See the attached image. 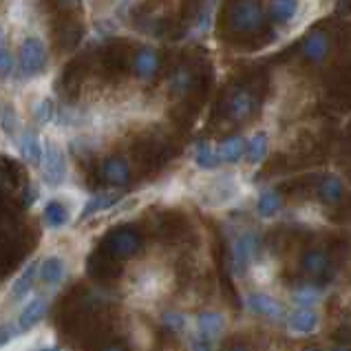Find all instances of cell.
I'll list each match as a JSON object with an SVG mask.
<instances>
[{
  "label": "cell",
  "instance_id": "cell-1",
  "mask_svg": "<svg viewBox=\"0 0 351 351\" xmlns=\"http://www.w3.org/2000/svg\"><path fill=\"white\" fill-rule=\"evenodd\" d=\"M316 0H265L267 25L278 34H292L312 14Z\"/></svg>",
  "mask_w": 351,
  "mask_h": 351
},
{
  "label": "cell",
  "instance_id": "cell-2",
  "mask_svg": "<svg viewBox=\"0 0 351 351\" xmlns=\"http://www.w3.org/2000/svg\"><path fill=\"white\" fill-rule=\"evenodd\" d=\"M267 25L265 5L261 0H234L228 9V29L239 36H256Z\"/></svg>",
  "mask_w": 351,
  "mask_h": 351
},
{
  "label": "cell",
  "instance_id": "cell-3",
  "mask_svg": "<svg viewBox=\"0 0 351 351\" xmlns=\"http://www.w3.org/2000/svg\"><path fill=\"white\" fill-rule=\"evenodd\" d=\"M239 193H241V186H239L237 175L221 173V175L206 179L202 186V193H199V199H202V204L210 208H219V206L232 204L239 197Z\"/></svg>",
  "mask_w": 351,
  "mask_h": 351
},
{
  "label": "cell",
  "instance_id": "cell-4",
  "mask_svg": "<svg viewBox=\"0 0 351 351\" xmlns=\"http://www.w3.org/2000/svg\"><path fill=\"white\" fill-rule=\"evenodd\" d=\"M47 62H49V53L45 43L36 36H27L23 40V45H20V53H18V75L23 80H32L45 71Z\"/></svg>",
  "mask_w": 351,
  "mask_h": 351
},
{
  "label": "cell",
  "instance_id": "cell-5",
  "mask_svg": "<svg viewBox=\"0 0 351 351\" xmlns=\"http://www.w3.org/2000/svg\"><path fill=\"white\" fill-rule=\"evenodd\" d=\"M43 173H45L47 184H51V186L64 184V179H66V155H64L62 146L53 142V139H45Z\"/></svg>",
  "mask_w": 351,
  "mask_h": 351
},
{
  "label": "cell",
  "instance_id": "cell-6",
  "mask_svg": "<svg viewBox=\"0 0 351 351\" xmlns=\"http://www.w3.org/2000/svg\"><path fill=\"white\" fill-rule=\"evenodd\" d=\"M332 53V36L325 29H312L307 32L303 43H300V56L309 64H323Z\"/></svg>",
  "mask_w": 351,
  "mask_h": 351
},
{
  "label": "cell",
  "instance_id": "cell-7",
  "mask_svg": "<svg viewBox=\"0 0 351 351\" xmlns=\"http://www.w3.org/2000/svg\"><path fill=\"white\" fill-rule=\"evenodd\" d=\"M226 111H228V117L232 119V122H239V124L250 122L256 113V95L250 91L247 86L234 88V91L228 95Z\"/></svg>",
  "mask_w": 351,
  "mask_h": 351
},
{
  "label": "cell",
  "instance_id": "cell-8",
  "mask_svg": "<svg viewBox=\"0 0 351 351\" xmlns=\"http://www.w3.org/2000/svg\"><path fill=\"white\" fill-rule=\"evenodd\" d=\"M258 237L252 230H245L232 241V263L237 272H243L258 261Z\"/></svg>",
  "mask_w": 351,
  "mask_h": 351
},
{
  "label": "cell",
  "instance_id": "cell-9",
  "mask_svg": "<svg viewBox=\"0 0 351 351\" xmlns=\"http://www.w3.org/2000/svg\"><path fill=\"white\" fill-rule=\"evenodd\" d=\"M106 247L108 252L117 258H128V256H135L142 247V237H139L135 230H115V232L106 239Z\"/></svg>",
  "mask_w": 351,
  "mask_h": 351
},
{
  "label": "cell",
  "instance_id": "cell-10",
  "mask_svg": "<svg viewBox=\"0 0 351 351\" xmlns=\"http://www.w3.org/2000/svg\"><path fill=\"white\" fill-rule=\"evenodd\" d=\"M159 64H162V60H159V51H157V49H153V47H142L135 53L133 71H135L137 80H142V82H150V80L157 75Z\"/></svg>",
  "mask_w": 351,
  "mask_h": 351
},
{
  "label": "cell",
  "instance_id": "cell-11",
  "mask_svg": "<svg viewBox=\"0 0 351 351\" xmlns=\"http://www.w3.org/2000/svg\"><path fill=\"white\" fill-rule=\"evenodd\" d=\"M318 325H320V318H318V312H314V307H298L296 312L287 316L289 332L298 334V336L316 332Z\"/></svg>",
  "mask_w": 351,
  "mask_h": 351
},
{
  "label": "cell",
  "instance_id": "cell-12",
  "mask_svg": "<svg viewBox=\"0 0 351 351\" xmlns=\"http://www.w3.org/2000/svg\"><path fill=\"white\" fill-rule=\"evenodd\" d=\"M316 195L325 206H338L345 199V184L338 175H325L316 186Z\"/></svg>",
  "mask_w": 351,
  "mask_h": 351
},
{
  "label": "cell",
  "instance_id": "cell-13",
  "mask_svg": "<svg viewBox=\"0 0 351 351\" xmlns=\"http://www.w3.org/2000/svg\"><path fill=\"white\" fill-rule=\"evenodd\" d=\"M245 144H247V137H241V135L226 137L223 142L217 146V153H219V159H221V164L234 166L241 162V159H245Z\"/></svg>",
  "mask_w": 351,
  "mask_h": 351
},
{
  "label": "cell",
  "instance_id": "cell-14",
  "mask_svg": "<svg viewBox=\"0 0 351 351\" xmlns=\"http://www.w3.org/2000/svg\"><path fill=\"white\" fill-rule=\"evenodd\" d=\"M226 329V318L217 312H204L197 316V336H202L213 343L215 338H219Z\"/></svg>",
  "mask_w": 351,
  "mask_h": 351
},
{
  "label": "cell",
  "instance_id": "cell-15",
  "mask_svg": "<svg viewBox=\"0 0 351 351\" xmlns=\"http://www.w3.org/2000/svg\"><path fill=\"white\" fill-rule=\"evenodd\" d=\"M102 177L106 184L111 186H126L130 179V168L128 162L122 157H111L102 164Z\"/></svg>",
  "mask_w": 351,
  "mask_h": 351
},
{
  "label": "cell",
  "instance_id": "cell-16",
  "mask_svg": "<svg viewBox=\"0 0 351 351\" xmlns=\"http://www.w3.org/2000/svg\"><path fill=\"white\" fill-rule=\"evenodd\" d=\"M18 148H20V155H23L29 164H40V162H43V146H40V139H38L34 128H23V130H20Z\"/></svg>",
  "mask_w": 351,
  "mask_h": 351
},
{
  "label": "cell",
  "instance_id": "cell-17",
  "mask_svg": "<svg viewBox=\"0 0 351 351\" xmlns=\"http://www.w3.org/2000/svg\"><path fill=\"white\" fill-rule=\"evenodd\" d=\"M269 153V137L265 130H258V133L247 137L245 144V162L250 166H258Z\"/></svg>",
  "mask_w": 351,
  "mask_h": 351
},
{
  "label": "cell",
  "instance_id": "cell-18",
  "mask_svg": "<svg viewBox=\"0 0 351 351\" xmlns=\"http://www.w3.org/2000/svg\"><path fill=\"white\" fill-rule=\"evenodd\" d=\"M247 307L250 312L267 316V318H280L283 316V305L269 294H250L247 296Z\"/></svg>",
  "mask_w": 351,
  "mask_h": 351
},
{
  "label": "cell",
  "instance_id": "cell-19",
  "mask_svg": "<svg viewBox=\"0 0 351 351\" xmlns=\"http://www.w3.org/2000/svg\"><path fill=\"white\" fill-rule=\"evenodd\" d=\"M300 267H303V272L312 278L323 276L329 267V254L325 250H307L303 258H300Z\"/></svg>",
  "mask_w": 351,
  "mask_h": 351
},
{
  "label": "cell",
  "instance_id": "cell-20",
  "mask_svg": "<svg viewBox=\"0 0 351 351\" xmlns=\"http://www.w3.org/2000/svg\"><path fill=\"white\" fill-rule=\"evenodd\" d=\"M283 210V197L276 190L267 188L256 197V215L261 219H274Z\"/></svg>",
  "mask_w": 351,
  "mask_h": 351
},
{
  "label": "cell",
  "instance_id": "cell-21",
  "mask_svg": "<svg viewBox=\"0 0 351 351\" xmlns=\"http://www.w3.org/2000/svg\"><path fill=\"white\" fill-rule=\"evenodd\" d=\"M193 84H195V73L190 66H177L168 77V91L175 97L186 95L193 88Z\"/></svg>",
  "mask_w": 351,
  "mask_h": 351
},
{
  "label": "cell",
  "instance_id": "cell-22",
  "mask_svg": "<svg viewBox=\"0 0 351 351\" xmlns=\"http://www.w3.org/2000/svg\"><path fill=\"white\" fill-rule=\"evenodd\" d=\"M38 274H40V278L45 280V283H49V285H60L64 280V274H66L64 261L58 258V256L45 258L43 263L38 265Z\"/></svg>",
  "mask_w": 351,
  "mask_h": 351
},
{
  "label": "cell",
  "instance_id": "cell-23",
  "mask_svg": "<svg viewBox=\"0 0 351 351\" xmlns=\"http://www.w3.org/2000/svg\"><path fill=\"white\" fill-rule=\"evenodd\" d=\"M193 159H195V164L202 170H217L219 166H221V159H219L217 146L208 144V142H199L195 146Z\"/></svg>",
  "mask_w": 351,
  "mask_h": 351
},
{
  "label": "cell",
  "instance_id": "cell-24",
  "mask_svg": "<svg viewBox=\"0 0 351 351\" xmlns=\"http://www.w3.org/2000/svg\"><path fill=\"white\" fill-rule=\"evenodd\" d=\"M7 16L14 25L27 27L36 16V7L32 0H12V3H9V9H7Z\"/></svg>",
  "mask_w": 351,
  "mask_h": 351
},
{
  "label": "cell",
  "instance_id": "cell-25",
  "mask_svg": "<svg viewBox=\"0 0 351 351\" xmlns=\"http://www.w3.org/2000/svg\"><path fill=\"white\" fill-rule=\"evenodd\" d=\"M45 312H47V298H36V300H32L25 309H23V314H20V318H18V327L23 329H29V327H34L40 318L45 316Z\"/></svg>",
  "mask_w": 351,
  "mask_h": 351
},
{
  "label": "cell",
  "instance_id": "cell-26",
  "mask_svg": "<svg viewBox=\"0 0 351 351\" xmlns=\"http://www.w3.org/2000/svg\"><path fill=\"white\" fill-rule=\"evenodd\" d=\"M292 300L298 307H316L323 300V289L316 285H298L292 292Z\"/></svg>",
  "mask_w": 351,
  "mask_h": 351
},
{
  "label": "cell",
  "instance_id": "cell-27",
  "mask_svg": "<svg viewBox=\"0 0 351 351\" xmlns=\"http://www.w3.org/2000/svg\"><path fill=\"white\" fill-rule=\"evenodd\" d=\"M117 199L119 197L115 193H102V195L91 197L86 202V206L82 210V217H80V219H88V217H93L97 213H102V210H106V208H111L113 204H117Z\"/></svg>",
  "mask_w": 351,
  "mask_h": 351
},
{
  "label": "cell",
  "instance_id": "cell-28",
  "mask_svg": "<svg viewBox=\"0 0 351 351\" xmlns=\"http://www.w3.org/2000/svg\"><path fill=\"white\" fill-rule=\"evenodd\" d=\"M18 128H20V122H18V111H16V106L14 104H0V130L7 135V137H16L18 133Z\"/></svg>",
  "mask_w": 351,
  "mask_h": 351
},
{
  "label": "cell",
  "instance_id": "cell-29",
  "mask_svg": "<svg viewBox=\"0 0 351 351\" xmlns=\"http://www.w3.org/2000/svg\"><path fill=\"white\" fill-rule=\"evenodd\" d=\"M45 219L49 221V226L62 228V226L69 223V210L60 202H49L47 208H45Z\"/></svg>",
  "mask_w": 351,
  "mask_h": 351
},
{
  "label": "cell",
  "instance_id": "cell-30",
  "mask_svg": "<svg viewBox=\"0 0 351 351\" xmlns=\"http://www.w3.org/2000/svg\"><path fill=\"white\" fill-rule=\"evenodd\" d=\"M36 274H38V265H29L25 272H23V276H20L16 283H14V287H12V298L14 300H18V298H23L29 289H32V285H34V280H36Z\"/></svg>",
  "mask_w": 351,
  "mask_h": 351
},
{
  "label": "cell",
  "instance_id": "cell-31",
  "mask_svg": "<svg viewBox=\"0 0 351 351\" xmlns=\"http://www.w3.org/2000/svg\"><path fill=\"white\" fill-rule=\"evenodd\" d=\"M53 115H56V106L51 102V97H43L34 108V119H36V124H40V126L51 122Z\"/></svg>",
  "mask_w": 351,
  "mask_h": 351
},
{
  "label": "cell",
  "instance_id": "cell-32",
  "mask_svg": "<svg viewBox=\"0 0 351 351\" xmlns=\"http://www.w3.org/2000/svg\"><path fill=\"white\" fill-rule=\"evenodd\" d=\"M162 323H164L166 329H170V332H175V334L184 332V329H186V318L179 312H166L162 316Z\"/></svg>",
  "mask_w": 351,
  "mask_h": 351
},
{
  "label": "cell",
  "instance_id": "cell-33",
  "mask_svg": "<svg viewBox=\"0 0 351 351\" xmlns=\"http://www.w3.org/2000/svg\"><path fill=\"white\" fill-rule=\"evenodd\" d=\"M14 69H16V60H14L12 51L0 47V77H3V80L9 77L14 73Z\"/></svg>",
  "mask_w": 351,
  "mask_h": 351
},
{
  "label": "cell",
  "instance_id": "cell-34",
  "mask_svg": "<svg viewBox=\"0 0 351 351\" xmlns=\"http://www.w3.org/2000/svg\"><path fill=\"white\" fill-rule=\"evenodd\" d=\"M190 351H213V347H210V340H206L202 336H195L190 340Z\"/></svg>",
  "mask_w": 351,
  "mask_h": 351
},
{
  "label": "cell",
  "instance_id": "cell-35",
  "mask_svg": "<svg viewBox=\"0 0 351 351\" xmlns=\"http://www.w3.org/2000/svg\"><path fill=\"white\" fill-rule=\"evenodd\" d=\"M16 332L18 329H14L12 325H0V347H5L16 336Z\"/></svg>",
  "mask_w": 351,
  "mask_h": 351
},
{
  "label": "cell",
  "instance_id": "cell-36",
  "mask_svg": "<svg viewBox=\"0 0 351 351\" xmlns=\"http://www.w3.org/2000/svg\"><path fill=\"white\" fill-rule=\"evenodd\" d=\"M228 351H250V349L245 345H234V347H230Z\"/></svg>",
  "mask_w": 351,
  "mask_h": 351
},
{
  "label": "cell",
  "instance_id": "cell-37",
  "mask_svg": "<svg viewBox=\"0 0 351 351\" xmlns=\"http://www.w3.org/2000/svg\"><path fill=\"white\" fill-rule=\"evenodd\" d=\"M332 351H351V349H349V347H345V345H336Z\"/></svg>",
  "mask_w": 351,
  "mask_h": 351
},
{
  "label": "cell",
  "instance_id": "cell-38",
  "mask_svg": "<svg viewBox=\"0 0 351 351\" xmlns=\"http://www.w3.org/2000/svg\"><path fill=\"white\" fill-rule=\"evenodd\" d=\"M102 351H124V349H119V347H106V349H102Z\"/></svg>",
  "mask_w": 351,
  "mask_h": 351
},
{
  "label": "cell",
  "instance_id": "cell-39",
  "mask_svg": "<svg viewBox=\"0 0 351 351\" xmlns=\"http://www.w3.org/2000/svg\"><path fill=\"white\" fill-rule=\"evenodd\" d=\"M3 40H5V32H3V27H0V45H3Z\"/></svg>",
  "mask_w": 351,
  "mask_h": 351
},
{
  "label": "cell",
  "instance_id": "cell-40",
  "mask_svg": "<svg viewBox=\"0 0 351 351\" xmlns=\"http://www.w3.org/2000/svg\"><path fill=\"white\" fill-rule=\"evenodd\" d=\"M305 351H320V349H318V347H307Z\"/></svg>",
  "mask_w": 351,
  "mask_h": 351
},
{
  "label": "cell",
  "instance_id": "cell-41",
  "mask_svg": "<svg viewBox=\"0 0 351 351\" xmlns=\"http://www.w3.org/2000/svg\"><path fill=\"white\" fill-rule=\"evenodd\" d=\"M60 3H62V5H69V3H71V0H60Z\"/></svg>",
  "mask_w": 351,
  "mask_h": 351
}]
</instances>
